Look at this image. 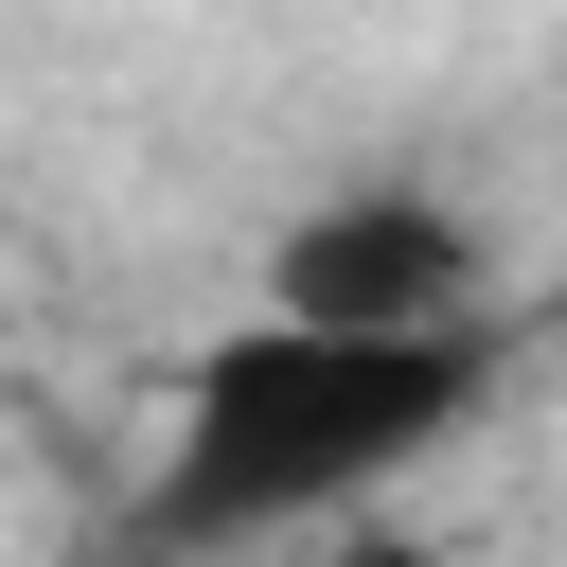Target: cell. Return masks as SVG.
Returning <instances> with one entry per match:
<instances>
[{
    "mask_svg": "<svg viewBox=\"0 0 567 567\" xmlns=\"http://www.w3.org/2000/svg\"><path fill=\"white\" fill-rule=\"evenodd\" d=\"M284 567H443V549H408V532H301Z\"/></svg>",
    "mask_w": 567,
    "mask_h": 567,
    "instance_id": "3957f363",
    "label": "cell"
},
{
    "mask_svg": "<svg viewBox=\"0 0 567 567\" xmlns=\"http://www.w3.org/2000/svg\"><path fill=\"white\" fill-rule=\"evenodd\" d=\"M266 319H337V337H461L496 319V230L443 177H337L266 230Z\"/></svg>",
    "mask_w": 567,
    "mask_h": 567,
    "instance_id": "7a4b0ae2",
    "label": "cell"
},
{
    "mask_svg": "<svg viewBox=\"0 0 567 567\" xmlns=\"http://www.w3.org/2000/svg\"><path fill=\"white\" fill-rule=\"evenodd\" d=\"M496 408V319L461 337H337V319H230L177 408H159V478H142V549L213 567V549H301L337 514H372L408 461H443Z\"/></svg>",
    "mask_w": 567,
    "mask_h": 567,
    "instance_id": "6da1fadb",
    "label": "cell"
}]
</instances>
